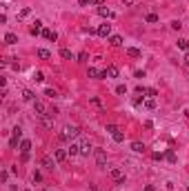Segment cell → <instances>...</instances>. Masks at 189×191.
<instances>
[{"instance_id": "22", "label": "cell", "mask_w": 189, "mask_h": 191, "mask_svg": "<svg viewBox=\"0 0 189 191\" xmlns=\"http://www.w3.org/2000/svg\"><path fill=\"white\" fill-rule=\"evenodd\" d=\"M111 136H113V140H116V142H122V140H125V133H122L120 129H118V131H113Z\"/></svg>"}, {"instance_id": "38", "label": "cell", "mask_w": 189, "mask_h": 191, "mask_svg": "<svg viewBox=\"0 0 189 191\" xmlns=\"http://www.w3.org/2000/svg\"><path fill=\"white\" fill-rule=\"evenodd\" d=\"M89 5H98V7H102V0H87Z\"/></svg>"}, {"instance_id": "34", "label": "cell", "mask_w": 189, "mask_h": 191, "mask_svg": "<svg viewBox=\"0 0 189 191\" xmlns=\"http://www.w3.org/2000/svg\"><path fill=\"white\" fill-rule=\"evenodd\" d=\"M9 147L16 149V147H18V138H11V140H9Z\"/></svg>"}, {"instance_id": "25", "label": "cell", "mask_w": 189, "mask_h": 191, "mask_svg": "<svg viewBox=\"0 0 189 191\" xmlns=\"http://www.w3.org/2000/svg\"><path fill=\"white\" fill-rule=\"evenodd\" d=\"M20 136H22V129H20V127H14V129H11V138H18V140H20Z\"/></svg>"}, {"instance_id": "12", "label": "cell", "mask_w": 189, "mask_h": 191, "mask_svg": "<svg viewBox=\"0 0 189 191\" xmlns=\"http://www.w3.org/2000/svg\"><path fill=\"white\" fill-rule=\"evenodd\" d=\"M42 36L47 38V40H51V42H56V40H58V33H56V31H51V29H45V31H42Z\"/></svg>"}, {"instance_id": "40", "label": "cell", "mask_w": 189, "mask_h": 191, "mask_svg": "<svg viewBox=\"0 0 189 191\" xmlns=\"http://www.w3.org/2000/svg\"><path fill=\"white\" fill-rule=\"evenodd\" d=\"M7 178H9V173H7V171H2V173H0V180H2V182H7Z\"/></svg>"}, {"instance_id": "15", "label": "cell", "mask_w": 189, "mask_h": 191, "mask_svg": "<svg viewBox=\"0 0 189 191\" xmlns=\"http://www.w3.org/2000/svg\"><path fill=\"white\" fill-rule=\"evenodd\" d=\"M127 56H131V58H140V49H136V47H127Z\"/></svg>"}, {"instance_id": "31", "label": "cell", "mask_w": 189, "mask_h": 191, "mask_svg": "<svg viewBox=\"0 0 189 191\" xmlns=\"http://www.w3.org/2000/svg\"><path fill=\"white\" fill-rule=\"evenodd\" d=\"M180 27H183L180 20H174V22H171V29H176V31H180Z\"/></svg>"}, {"instance_id": "33", "label": "cell", "mask_w": 189, "mask_h": 191, "mask_svg": "<svg viewBox=\"0 0 189 191\" xmlns=\"http://www.w3.org/2000/svg\"><path fill=\"white\" fill-rule=\"evenodd\" d=\"M120 2H125V5H129V7H136L138 0H120Z\"/></svg>"}, {"instance_id": "17", "label": "cell", "mask_w": 189, "mask_h": 191, "mask_svg": "<svg viewBox=\"0 0 189 191\" xmlns=\"http://www.w3.org/2000/svg\"><path fill=\"white\" fill-rule=\"evenodd\" d=\"M98 14H100L102 18H113V11H109L107 7H98Z\"/></svg>"}, {"instance_id": "2", "label": "cell", "mask_w": 189, "mask_h": 191, "mask_svg": "<svg viewBox=\"0 0 189 191\" xmlns=\"http://www.w3.org/2000/svg\"><path fill=\"white\" fill-rule=\"evenodd\" d=\"M96 165L98 167H107V154H105V149H96Z\"/></svg>"}, {"instance_id": "1", "label": "cell", "mask_w": 189, "mask_h": 191, "mask_svg": "<svg viewBox=\"0 0 189 191\" xmlns=\"http://www.w3.org/2000/svg\"><path fill=\"white\" fill-rule=\"evenodd\" d=\"M80 133V129L76 127V125H67L62 129V133H60V140H71V138H76Z\"/></svg>"}, {"instance_id": "29", "label": "cell", "mask_w": 189, "mask_h": 191, "mask_svg": "<svg viewBox=\"0 0 189 191\" xmlns=\"http://www.w3.org/2000/svg\"><path fill=\"white\" fill-rule=\"evenodd\" d=\"M116 93L125 96V93H127V87H125V84H118V87H116Z\"/></svg>"}, {"instance_id": "36", "label": "cell", "mask_w": 189, "mask_h": 191, "mask_svg": "<svg viewBox=\"0 0 189 191\" xmlns=\"http://www.w3.org/2000/svg\"><path fill=\"white\" fill-rule=\"evenodd\" d=\"M147 96H149V98H154V96H158V91L156 89H147Z\"/></svg>"}, {"instance_id": "8", "label": "cell", "mask_w": 189, "mask_h": 191, "mask_svg": "<svg viewBox=\"0 0 189 191\" xmlns=\"http://www.w3.org/2000/svg\"><path fill=\"white\" fill-rule=\"evenodd\" d=\"M105 76H107V78H118V67L116 64H109L107 69H105Z\"/></svg>"}, {"instance_id": "30", "label": "cell", "mask_w": 189, "mask_h": 191, "mask_svg": "<svg viewBox=\"0 0 189 191\" xmlns=\"http://www.w3.org/2000/svg\"><path fill=\"white\" fill-rule=\"evenodd\" d=\"M165 158H167L169 162H176V154H174V151H167V154H165Z\"/></svg>"}, {"instance_id": "27", "label": "cell", "mask_w": 189, "mask_h": 191, "mask_svg": "<svg viewBox=\"0 0 189 191\" xmlns=\"http://www.w3.org/2000/svg\"><path fill=\"white\" fill-rule=\"evenodd\" d=\"M60 56H62V58H65V60H71V58H73V56H71V51H69V49H62V51H60Z\"/></svg>"}, {"instance_id": "3", "label": "cell", "mask_w": 189, "mask_h": 191, "mask_svg": "<svg viewBox=\"0 0 189 191\" xmlns=\"http://www.w3.org/2000/svg\"><path fill=\"white\" fill-rule=\"evenodd\" d=\"M109 176L116 180V182H125V173L118 169V167H113V169H109Z\"/></svg>"}, {"instance_id": "18", "label": "cell", "mask_w": 189, "mask_h": 191, "mask_svg": "<svg viewBox=\"0 0 189 191\" xmlns=\"http://www.w3.org/2000/svg\"><path fill=\"white\" fill-rule=\"evenodd\" d=\"M20 151H22V154H29V151H31V142L29 140H22L20 142Z\"/></svg>"}, {"instance_id": "5", "label": "cell", "mask_w": 189, "mask_h": 191, "mask_svg": "<svg viewBox=\"0 0 189 191\" xmlns=\"http://www.w3.org/2000/svg\"><path fill=\"white\" fill-rule=\"evenodd\" d=\"M33 111H36V116H40V118H42L45 113H47V107H45L40 100H36V102H33Z\"/></svg>"}, {"instance_id": "41", "label": "cell", "mask_w": 189, "mask_h": 191, "mask_svg": "<svg viewBox=\"0 0 189 191\" xmlns=\"http://www.w3.org/2000/svg\"><path fill=\"white\" fill-rule=\"evenodd\" d=\"M183 62H185V67H187V69H189V53L185 56V60H183Z\"/></svg>"}, {"instance_id": "24", "label": "cell", "mask_w": 189, "mask_h": 191, "mask_svg": "<svg viewBox=\"0 0 189 191\" xmlns=\"http://www.w3.org/2000/svg\"><path fill=\"white\" fill-rule=\"evenodd\" d=\"M143 104H145V109H156V100L154 98H147Z\"/></svg>"}, {"instance_id": "4", "label": "cell", "mask_w": 189, "mask_h": 191, "mask_svg": "<svg viewBox=\"0 0 189 191\" xmlns=\"http://www.w3.org/2000/svg\"><path fill=\"white\" fill-rule=\"evenodd\" d=\"M96 33H98L100 38H109V36H111V25H107V22L100 25L98 29H96Z\"/></svg>"}, {"instance_id": "7", "label": "cell", "mask_w": 189, "mask_h": 191, "mask_svg": "<svg viewBox=\"0 0 189 191\" xmlns=\"http://www.w3.org/2000/svg\"><path fill=\"white\" fill-rule=\"evenodd\" d=\"M40 165H42L45 169H49V171H51V169L56 167V162H53V160H51L49 156H42V158H40Z\"/></svg>"}, {"instance_id": "39", "label": "cell", "mask_w": 189, "mask_h": 191, "mask_svg": "<svg viewBox=\"0 0 189 191\" xmlns=\"http://www.w3.org/2000/svg\"><path fill=\"white\" fill-rule=\"evenodd\" d=\"M40 180H42V176L38 173V171H36V173H33V182H40Z\"/></svg>"}, {"instance_id": "32", "label": "cell", "mask_w": 189, "mask_h": 191, "mask_svg": "<svg viewBox=\"0 0 189 191\" xmlns=\"http://www.w3.org/2000/svg\"><path fill=\"white\" fill-rule=\"evenodd\" d=\"M29 14H31V9H29V7H25V9H22V11H20V18H27V16H29Z\"/></svg>"}, {"instance_id": "37", "label": "cell", "mask_w": 189, "mask_h": 191, "mask_svg": "<svg viewBox=\"0 0 189 191\" xmlns=\"http://www.w3.org/2000/svg\"><path fill=\"white\" fill-rule=\"evenodd\" d=\"M107 131L113 133V131H118V127H116V125H107Z\"/></svg>"}, {"instance_id": "26", "label": "cell", "mask_w": 189, "mask_h": 191, "mask_svg": "<svg viewBox=\"0 0 189 191\" xmlns=\"http://www.w3.org/2000/svg\"><path fill=\"white\" fill-rule=\"evenodd\" d=\"M145 20H147V22H158V16H156V14H147Z\"/></svg>"}, {"instance_id": "43", "label": "cell", "mask_w": 189, "mask_h": 191, "mask_svg": "<svg viewBox=\"0 0 189 191\" xmlns=\"http://www.w3.org/2000/svg\"><path fill=\"white\" fill-rule=\"evenodd\" d=\"M187 191H189V185H187Z\"/></svg>"}, {"instance_id": "20", "label": "cell", "mask_w": 189, "mask_h": 191, "mask_svg": "<svg viewBox=\"0 0 189 191\" xmlns=\"http://www.w3.org/2000/svg\"><path fill=\"white\" fill-rule=\"evenodd\" d=\"M38 58H40V60H49V58H51V53L47 51V49H38Z\"/></svg>"}, {"instance_id": "21", "label": "cell", "mask_w": 189, "mask_h": 191, "mask_svg": "<svg viewBox=\"0 0 189 191\" xmlns=\"http://www.w3.org/2000/svg\"><path fill=\"white\" fill-rule=\"evenodd\" d=\"M67 154H69V156H78V154H80V145H71V147L67 149Z\"/></svg>"}, {"instance_id": "14", "label": "cell", "mask_w": 189, "mask_h": 191, "mask_svg": "<svg viewBox=\"0 0 189 191\" xmlns=\"http://www.w3.org/2000/svg\"><path fill=\"white\" fill-rule=\"evenodd\" d=\"M22 98H25L27 102H36V93L29 91V89H25V91H22Z\"/></svg>"}, {"instance_id": "28", "label": "cell", "mask_w": 189, "mask_h": 191, "mask_svg": "<svg viewBox=\"0 0 189 191\" xmlns=\"http://www.w3.org/2000/svg\"><path fill=\"white\" fill-rule=\"evenodd\" d=\"M33 80H36V82H42V80H45L42 71H33Z\"/></svg>"}, {"instance_id": "23", "label": "cell", "mask_w": 189, "mask_h": 191, "mask_svg": "<svg viewBox=\"0 0 189 191\" xmlns=\"http://www.w3.org/2000/svg\"><path fill=\"white\" fill-rule=\"evenodd\" d=\"M109 42H111L113 47H120V45H122V38H120V36H111V38H109Z\"/></svg>"}, {"instance_id": "10", "label": "cell", "mask_w": 189, "mask_h": 191, "mask_svg": "<svg viewBox=\"0 0 189 191\" xmlns=\"http://www.w3.org/2000/svg\"><path fill=\"white\" fill-rule=\"evenodd\" d=\"M29 31H31V36H40V33L45 31V29H42V22H40V20H36V22H33V27H31Z\"/></svg>"}, {"instance_id": "13", "label": "cell", "mask_w": 189, "mask_h": 191, "mask_svg": "<svg viewBox=\"0 0 189 191\" xmlns=\"http://www.w3.org/2000/svg\"><path fill=\"white\" fill-rule=\"evenodd\" d=\"M131 151H136V154H145V145H143V142H131Z\"/></svg>"}, {"instance_id": "19", "label": "cell", "mask_w": 189, "mask_h": 191, "mask_svg": "<svg viewBox=\"0 0 189 191\" xmlns=\"http://www.w3.org/2000/svg\"><path fill=\"white\" fill-rule=\"evenodd\" d=\"M178 49L189 51V40H187V38H180V40H178Z\"/></svg>"}, {"instance_id": "35", "label": "cell", "mask_w": 189, "mask_h": 191, "mask_svg": "<svg viewBox=\"0 0 189 191\" xmlns=\"http://www.w3.org/2000/svg\"><path fill=\"white\" fill-rule=\"evenodd\" d=\"M45 96H49V98H56V91H53V89H45Z\"/></svg>"}, {"instance_id": "6", "label": "cell", "mask_w": 189, "mask_h": 191, "mask_svg": "<svg viewBox=\"0 0 189 191\" xmlns=\"http://www.w3.org/2000/svg\"><path fill=\"white\" fill-rule=\"evenodd\" d=\"M87 76H89V78H107L105 71H98L96 67H89V69H87Z\"/></svg>"}, {"instance_id": "42", "label": "cell", "mask_w": 189, "mask_h": 191, "mask_svg": "<svg viewBox=\"0 0 189 191\" xmlns=\"http://www.w3.org/2000/svg\"><path fill=\"white\" fill-rule=\"evenodd\" d=\"M145 191H156V189L151 187V185H147V187H145Z\"/></svg>"}, {"instance_id": "44", "label": "cell", "mask_w": 189, "mask_h": 191, "mask_svg": "<svg viewBox=\"0 0 189 191\" xmlns=\"http://www.w3.org/2000/svg\"><path fill=\"white\" fill-rule=\"evenodd\" d=\"M42 191H45V189H42Z\"/></svg>"}, {"instance_id": "9", "label": "cell", "mask_w": 189, "mask_h": 191, "mask_svg": "<svg viewBox=\"0 0 189 191\" xmlns=\"http://www.w3.org/2000/svg\"><path fill=\"white\" fill-rule=\"evenodd\" d=\"M65 158H67V151L65 149H56L53 151V160L56 162H65Z\"/></svg>"}, {"instance_id": "16", "label": "cell", "mask_w": 189, "mask_h": 191, "mask_svg": "<svg viewBox=\"0 0 189 191\" xmlns=\"http://www.w3.org/2000/svg\"><path fill=\"white\" fill-rule=\"evenodd\" d=\"M5 42L7 45H16L18 42V36L16 33H5Z\"/></svg>"}, {"instance_id": "11", "label": "cell", "mask_w": 189, "mask_h": 191, "mask_svg": "<svg viewBox=\"0 0 189 191\" xmlns=\"http://www.w3.org/2000/svg\"><path fill=\"white\" fill-rule=\"evenodd\" d=\"M91 151H93V149H91V142H89V140H87V142H82V145H80V156H89Z\"/></svg>"}]
</instances>
